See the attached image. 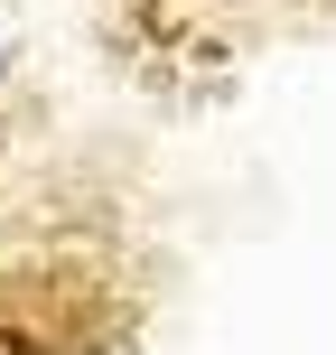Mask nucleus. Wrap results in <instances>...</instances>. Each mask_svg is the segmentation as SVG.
I'll return each instance as SVG.
<instances>
[{
	"label": "nucleus",
	"instance_id": "nucleus-1",
	"mask_svg": "<svg viewBox=\"0 0 336 355\" xmlns=\"http://www.w3.org/2000/svg\"><path fill=\"white\" fill-rule=\"evenodd\" d=\"M0 85H10V28H0Z\"/></svg>",
	"mask_w": 336,
	"mask_h": 355
}]
</instances>
